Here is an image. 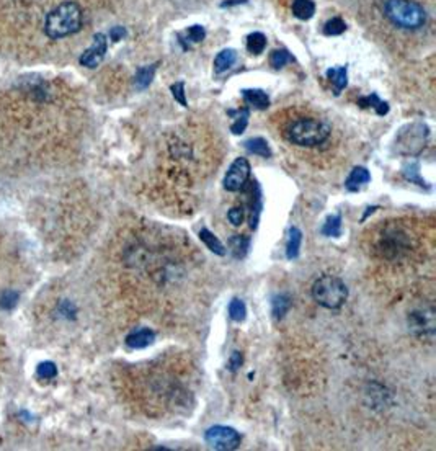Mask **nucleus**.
<instances>
[{"label": "nucleus", "mask_w": 436, "mask_h": 451, "mask_svg": "<svg viewBox=\"0 0 436 451\" xmlns=\"http://www.w3.org/2000/svg\"><path fill=\"white\" fill-rule=\"evenodd\" d=\"M82 26V10L75 2H64L54 8L46 18V35L53 39H61L74 35Z\"/></svg>", "instance_id": "nucleus-1"}, {"label": "nucleus", "mask_w": 436, "mask_h": 451, "mask_svg": "<svg viewBox=\"0 0 436 451\" xmlns=\"http://www.w3.org/2000/svg\"><path fill=\"white\" fill-rule=\"evenodd\" d=\"M284 134L291 144L301 145V148H314L329 139L330 126L316 118H301V120L291 123Z\"/></svg>", "instance_id": "nucleus-2"}, {"label": "nucleus", "mask_w": 436, "mask_h": 451, "mask_svg": "<svg viewBox=\"0 0 436 451\" xmlns=\"http://www.w3.org/2000/svg\"><path fill=\"white\" fill-rule=\"evenodd\" d=\"M384 15L390 24L403 30H419L426 21L425 8L413 0H388L384 3Z\"/></svg>", "instance_id": "nucleus-3"}, {"label": "nucleus", "mask_w": 436, "mask_h": 451, "mask_svg": "<svg viewBox=\"0 0 436 451\" xmlns=\"http://www.w3.org/2000/svg\"><path fill=\"white\" fill-rule=\"evenodd\" d=\"M311 294L319 306L335 311L347 303L348 288L338 276L324 275L314 281Z\"/></svg>", "instance_id": "nucleus-4"}, {"label": "nucleus", "mask_w": 436, "mask_h": 451, "mask_svg": "<svg viewBox=\"0 0 436 451\" xmlns=\"http://www.w3.org/2000/svg\"><path fill=\"white\" fill-rule=\"evenodd\" d=\"M376 250L383 258L388 260H399L402 255L410 250V236L403 227L397 224H389L379 234Z\"/></svg>", "instance_id": "nucleus-5"}, {"label": "nucleus", "mask_w": 436, "mask_h": 451, "mask_svg": "<svg viewBox=\"0 0 436 451\" xmlns=\"http://www.w3.org/2000/svg\"><path fill=\"white\" fill-rule=\"evenodd\" d=\"M430 138V127L421 121L410 123L403 126L396 136L397 154L407 157H415L421 154Z\"/></svg>", "instance_id": "nucleus-6"}, {"label": "nucleus", "mask_w": 436, "mask_h": 451, "mask_svg": "<svg viewBox=\"0 0 436 451\" xmlns=\"http://www.w3.org/2000/svg\"><path fill=\"white\" fill-rule=\"evenodd\" d=\"M408 329L415 337L425 340H431L435 337V309L433 306L417 308L408 312L407 316Z\"/></svg>", "instance_id": "nucleus-7"}, {"label": "nucleus", "mask_w": 436, "mask_h": 451, "mask_svg": "<svg viewBox=\"0 0 436 451\" xmlns=\"http://www.w3.org/2000/svg\"><path fill=\"white\" fill-rule=\"evenodd\" d=\"M204 440L210 445L212 450H221V451H233L237 450L240 446V441H242V436L235 428L226 427V425H215L210 427L204 434Z\"/></svg>", "instance_id": "nucleus-8"}, {"label": "nucleus", "mask_w": 436, "mask_h": 451, "mask_svg": "<svg viewBox=\"0 0 436 451\" xmlns=\"http://www.w3.org/2000/svg\"><path fill=\"white\" fill-rule=\"evenodd\" d=\"M251 163L245 157H237L235 161L230 163L229 170L224 177V188L227 191H239L242 190L245 185H247L248 179H251Z\"/></svg>", "instance_id": "nucleus-9"}, {"label": "nucleus", "mask_w": 436, "mask_h": 451, "mask_svg": "<svg viewBox=\"0 0 436 451\" xmlns=\"http://www.w3.org/2000/svg\"><path fill=\"white\" fill-rule=\"evenodd\" d=\"M107 49H108L107 36L103 33H97L93 36L92 46L85 49L84 54L80 56V64L84 67H89V69H95V67H98L103 59H105Z\"/></svg>", "instance_id": "nucleus-10"}, {"label": "nucleus", "mask_w": 436, "mask_h": 451, "mask_svg": "<svg viewBox=\"0 0 436 451\" xmlns=\"http://www.w3.org/2000/svg\"><path fill=\"white\" fill-rule=\"evenodd\" d=\"M154 342H156V332L152 329H147V327L133 330L128 337H126V345L134 350L149 347V345H152Z\"/></svg>", "instance_id": "nucleus-11"}, {"label": "nucleus", "mask_w": 436, "mask_h": 451, "mask_svg": "<svg viewBox=\"0 0 436 451\" xmlns=\"http://www.w3.org/2000/svg\"><path fill=\"white\" fill-rule=\"evenodd\" d=\"M371 174L366 167H355L345 180V188L348 191H360L363 186L370 184Z\"/></svg>", "instance_id": "nucleus-12"}, {"label": "nucleus", "mask_w": 436, "mask_h": 451, "mask_svg": "<svg viewBox=\"0 0 436 451\" xmlns=\"http://www.w3.org/2000/svg\"><path fill=\"white\" fill-rule=\"evenodd\" d=\"M242 97L248 107L257 108V110H266L270 107V97L260 89H245L242 90Z\"/></svg>", "instance_id": "nucleus-13"}, {"label": "nucleus", "mask_w": 436, "mask_h": 451, "mask_svg": "<svg viewBox=\"0 0 436 451\" xmlns=\"http://www.w3.org/2000/svg\"><path fill=\"white\" fill-rule=\"evenodd\" d=\"M302 244V232L298 227H291L288 236V244H286V257L288 260H294L299 257V250Z\"/></svg>", "instance_id": "nucleus-14"}, {"label": "nucleus", "mask_w": 436, "mask_h": 451, "mask_svg": "<svg viewBox=\"0 0 436 451\" xmlns=\"http://www.w3.org/2000/svg\"><path fill=\"white\" fill-rule=\"evenodd\" d=\"M327 77L335 85V95H340V92L348 85V67L342 66L329 69L327 71Z\"/></svg>", "instance_id": "nucleus-15"}, {"label": "nucleus", "mask_w": 436, "mask_h": 451, "mask_svg": "<svg viewBox=\"0 0 436 451\" xmlns=\"http://www.w3.org/2000/svg\"><path fill=\"white\" fill-rule=\"evenodd\" d=\"M291 306H293V299L286 293L275 294L271 299V311H273L275 319H283L289 312Z\"/></svg>", "instance_id": "nucleus-16"}, {"label": "nucleus", "mask_w": 436, "mask_h": 451, "mask_svg": "<svg viewBox=\"0 0 436 451\" xmlns=\"http://www.w3.org/2000/svg\"><path fill=\"white\" fill-rule=\"evenodd\" d=\"M199 240H201V242L206 245L208 249L211 250L212 254H216V255H221V257H224L226 255V247L224 245H222V242L219 239L216 238L215 234H212V232L210 229H206V227H203L201 231H199Z\"/></svg>", "instance_id": "nucleus-17"}, {"label": "nucleus", "mask_w": 436, "mask_h": 451, "mask_svg": "<svg viewBox=\"0 0 436 451\" xmlns=\"http://www.w3.org/2000/svg\"><path fill=\"white\" fill-rule=\"evenodd\" d=\"M156 71H157V64H151V66H144L138 69L134 76V85L136 89L139 90H145L149 87V85L152 84V79L154 76H156Z\"/></svg>", "instance_id": "nucleus-18"}, {"label": "nucleus", "mask_w": 436, "mask_h": 451, "mask_svg": "<svg viewBox=\"0 0 436 451\" xmlns=\"http://www.w3.org/2000/svg\"><path fill=\"white\" fill-rule=\"evenodd\" d=\"M235 61H237V53L234 49H222L215 59V71L217 74H222V72L230 69Z\"/></svg>", "instance_id": "nucleus-19"}, {"label": "nucleus", "mask_w": 436, "mask_h": 451, "mask_svg": "<svg viewBox=\"0 0 436 451\" xmlns=\"http://www.w3.org/2000/svg\"><path fill=\"white\" fill-rule=\"evenodd\" d=\"M244 148L248 150V152L253 154V156H260L263 159H268L271 157V149L270 145H268L266 139L263 138H252V139H247L244 143Z\"/></svg>", "instance_id": "nucleus-20"}, {"label": "nucleus", "mask_w": 436, "mask_h": 451, "mask_svg": "<svg viewBox=\"0 0 436 451\" xmlns=\"http://www.w3.org/2000/svg\"><path fill=\"white\" fill-rule=\"evenodd\" d=\"M251 249V239L244 236H233L229 239V250L234 258H244Z\"/></svg>", "instance_id": "nucleus-21"}, {"label": "nucleus", "mask_w": 436, "mask_h": 451, "mask_svg": "<svg viewBox=\"0 0 436 451\" xmlns=\"http://www.w3.org/2000/svg\"><path fill=\"white\" fill-rule=\"evenodd\" d=\"M293 13L299 20H311L316 13V3L312 0H294Z\"/></svg>", "instance_id": "nucleus-22"}, {"label": "nucleus", "mask_w": 436, "mask_h": 451, "mask_svg": "<svg viewBox=\"0 0 436 451\" xmlns=\"http://www.w3.org/2000/svg\"><path fill=\"white\" fill-rule=\"evenodd\" d=\"M320 232L325 238H340V234H342V216L340 214H330L325 220L324 226H322Z\"/></svg>", "instance_id": "nucleus-23"}, {"label": "nucleus", "mask_w": 436, "mask_h": 451, "mask_svg": "<svg viewBox=\"0 0 436 451\" xmlns=\"http://www.w3.org/2000/svg\"><path fill=\"white\" fill-rule=\"evenodd\" d=\"M358 103L361 105L363 108H374L376 113H378L379 116H384L389 113V105L383 102L378 95L376 94H371V95H366V97H361L358 100Z\"/></svg>", "instance_id": "nucleus-24"}, {"label": "nucleus", "mask_w": 436, "mask_h": 451, "mask_svg": "<svg viewBox=\"0 0 436 451\" xmlns=\"http://www.w3.org/2000/svg\"><path fill=\"white\" fill-rule=\"evenodd\" d=\"M229 115H237V120L234 121V125L230 126V131H233V134H242L245 131V127L248 125V116H251V110L248 108H242V110H229L227 112Z\"/></svg>", "instance_id": "nucleus-25"}, {"label": "nucleus", "mask_w": 436, "mask_h": 451, "mask_svg": "<svg viewBox=\"0 0 436 451\" xmlns=\"http://www.w3.org/2000/svg\"><path fill=\"white\" fill-rule=\"evenodd\" d=\"M266 48V36L260 33V31H255V33L247 36V49L248 53L252 54H262Z\"/></svg>", "instance_id": "nucleus-26"}, {"label": "nucleus", "mask_w": 436, "mask_h": 451, "mask_svg": "<svg viewBox=\"0 0 436 451\" xmlns=\"http://www.w3.org/2000/svg\"><path fill=\"white\" fill-rule=\"evenodd\" d=\"M229 316L234 322H242L247 317V308H245V303L242 299L234 298L229 303Z\"/></svg>", "instance_id": "nucleus-27"}, {"label": "nucleus", "mask_w": 436, "mask_h": 451, "mask_svg": "<svg viewBox=\"0 0 436 451\" xmlns=\"http://www.w3.org/2000/svg\"><path fill=\"white\" fill-rule=\"evenodd\" d=\"M403 177H406L407 180L413 182V184H417V185H420V186H426V182L420 177V166H419V162L407 163V166L403 167ZM426 188H428V186H426Z\"/></svg>", "instance_id": "nucleus-28"}, {"label": "nucleus", "mask_w": 436, "mask_h": 451, "mask_svg": "<svg viewBox=\"0 0 436 451\" xmlns=\"http://www.w3.org/2000/svg\"><path fill=\"white\" fill-rule=\"evenodd\" d=\"M345 31H347V24H345L340 17L330 18V20L324 25V33L327 36H338L345 33Z\"/></svg>", "instance_id": "nucleus-29"}, {"label": "nucleus", "mask_w": 436, "mask_h": 451, "mask_svg": "<svg viewBox=\"0 0 436 451\" xmlns=\"http://www.w3.org/2000/svg\"><path fill=\"white\" fill-rule=\"evenodd\" d=\"M294 62V58L286 51V49H275L270 56V64L275 67V69H281L286 64Z\"/></svg>", "instance_id": "nucleus-30"}, {"label": "nucleus", "mask_w": 436, "mask_h": 451, "mask_svg": "<svg viewBox=\"0 0 436 451\" xmlns=\"http://www.w3.org/2000/svg\"><path fill=\"white\" fill-rule=\"evenodd\" d=\"M56 375H57V368L56 364L51 362H44L38 366V376L41 380H53V378H56Z\"/></svg>", "instance_id": "nucleus-31"}, {"label": "nucleus", "mask_w": 436, "mask_h": 451, "mask_svg": "<svg viewBox=\"0 0 436 451\" xmlns=\"http://www.w3.org/2000/svg\"><path fill=\"white\" fill-rule=\"evenodd\" d=\"M185 35L192 43H201V41L206 38V30H204L201 25H193L185 31Z\"/></svg>", "instance_id": "nucleus-32"}, {"label": "nucleus", "mask_w": 436, "mask_h": 451, "mask_svg": "<svg viewBox=\"0 0 436 451\" xmlns=\"http://www.w3.org/2000/svg\"><path fill=\"white\" fill-rule=\"evenodd\" d=\"M170 90H172V95H174V98L181 105V107H188V103H186V98H185V84H183V82H176V84H172Z\"/></svg>", "instance_id": "nucleus-33"}, {"label": "nucleus", "mask_w": 436, "mask_h": 451, "mask_svg": "<svg viewBox=\"0 0 436 451\" xmlns=\"http://www.w3.org/2000/svg\"><path fill=\"white\" fill-rule=\"evenodd\" d=\"M227 220L233 222V226H240L245 220V209L244 206H235L227 213Z\"/></svg>", "instance_id": "nucleus-34"}, {"label": "nucleus", "mask_w": 436, "mask_h": 451, "mask_svg": "<svg viewBox=\"0 0 436 451\" xmlns=\"http://www.w3.org/2000/svg\"><path fill=\"white\" fill-rule=\"evenodd\" d=\"M17 299H18L17 293H13V291H6V293L2 294V298H0V306L3 309H12L17 304Z\"/></svg>", "instance_id": "nucleus-35"}, {"label": "nucleus", "mask_w": 436, "mask_h": 451, "mask_svg": "<svg viewBox=\"0 0 436 451\" xmlns=\"http://www.w3.org/2000/svg\"><path fill=\"white\" fill-rule=\"evenodd\" d=\"M240 364H242V353L234 352L233 357H230V360H229V370L230 371H237Z\"/></svg>", "instance_id": "nucleus-36"}, {"label": "nucleus", "mask_w": 436, "mask_h": 451, "mask_svg": "<svg viewBox=\"0 0 436 451\" xmlns=\"http://www.w3.org/2000/svg\"><path fill=\"white\" fill-rule=\"evenodd\" d=\"M125 36H126V30L122 28V26H115V28L110 30V38L115 41V43L116 41H121Z\"/></svg>", "instance_id": "nucleus-37"}, {"label": "nucleus", "mask_w": 436, "mask_h": 451, "mask_svg": "<svg viewBox=\"0 0 436 451\" xmlns=\"http://www.w3.org/2000/svg\"><path fill=\"white\" fill-rule=\"evenodd\" d=\"M247 0H227V2H222L221 7H230V6H237V3H245Z\"/></svg>", "instance_id": "nucleus-38"}]
</instances>
